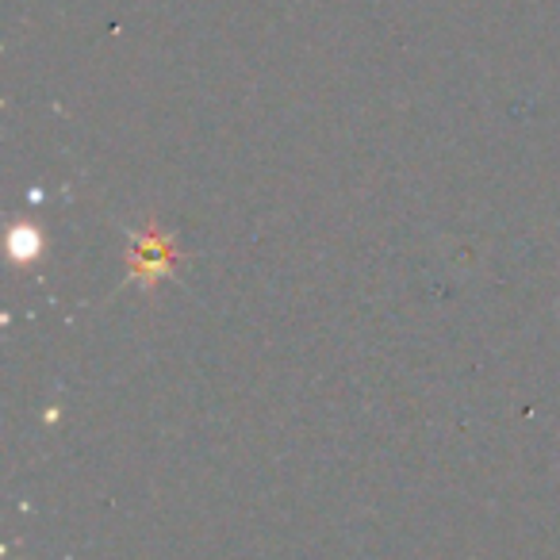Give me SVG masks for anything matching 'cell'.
<instances>
[{
	"mask_svg": "<svg viewBox=\"0 0 560 560\" xmlns=\"http://www.w3.org/2000/svg\"><path fill=\"white\" fill-rule=\"evenodd\" d=\"M170 265H173V249L162 234L147 231L142 238H135V272L142 269L147 280H158L162 272H170Z\"/></svg>",
	"mask_w": 560,
	"mask_h": 560,
	"instance_id": "6da1fadb",
	"label": "cell"
}]
</instances>
